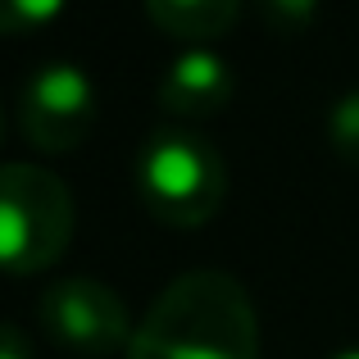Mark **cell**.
I'll use <instances>...</instances> for the list:
<instances>
[{"instance_id":"cell-1","label":"cell","mask_w":359,"mask_h":359,"mask_svg":"<svg viewBox=\"0 0 359 359\" xmlns=\"http://www.w3.org/2000/svg\"><path fill=\"white\" fill-rule=\"evenodd\" d=\"M128 359H259V309L223 269L177 273L137 323Z\"/></svg>"},{"instance_id":"cell-2","label":"cell","mask_w":359,"mask_h":359,"mask_svg":"<svg viewBox=\"0 0 359 359\" xmlns=\"http://www.w3.org/2000/svg\"><path fill=\"white\" fill-rule=\"evenodd\" d=\"M137 196L164 228H205L228 201V159L191 128H155L137 150Z\"/></svg>"},{"instance_id":"cell-3","label":"cell","mask_w":359,"mask_h":359,"mask_svg":"<svg viewBox=\"0 0 359 359\" xmlns=\"http://www.w3.org/2000/svg\"><path fill=\"white\" fill-rule=\"evenodd\" d=\"M78 228L73 191L55 168L0 164V273L27 278L69 250Z\"/></svg>"},{"instance_id":"cell-4","label":"cell","mask_w":359,"mask_h":359,"mask_svg":"<svg viewBox=\"0 0 359 359\" xmlns=\"http://www.w3.org/2000/svg\"><path fill=\"white\" fill-rule=\"evenodd\" d=\"M100 114V91L91 73L73 60H46L27 73L18 87L14 118L27 146L46 150V155H64L87 141Z\"/></svg>"},{"instance_id":"cell-5","label":"cell","mask_w":359,"mask_h":359,"mask_svg":"<svg viewBox=\"0 0 359 359\" xmlns=\"http://www.w3.org/2000/svg\"><path fill=\"white\" fill-rule=\"evenodd\" d=\"M36 323L50 337L55 346L73 355H128L132 337H137V323H132L128 305L114 287L96 278H60L36 296Z\"/></svg>"},{"instance_id":"cell-6","label":"cell","mask_w":359,"mask_h":359,"mask_svg":"<svg viewBox=\"0 0 359 359\" xmlns=\"http://www.w3.org/2000/svg\"><path fill=\"white\" fill-rule=\"evenodd\" d=\"M237 78H232V64L223 60L214 46H182L173 60L164 64L155 82V100L164 114L173 118H214L219 109H228Z\"/></svg>"},{"instance_id":"cell-7","label":"cell","mask_w":359,"mask_h":359,"mask_svg":"<svg viewBox=\"0 0 359 359\" xmlns=\"http://www.w3.org/2000/svg\"><path fill=\"white\" fill-rule=\"evenodd\" d=\"M146 18L173 41L214 46L241 23V5L237 0H150Z\"/></svg>"},{"instance_id":"cell-8","label":"cell","mask_w":359,"mask_h":359,"mask_svg":"<svg viewBox=\"0 0 359 359\" xmlns=\"http://www.w3.org/2000/svg\"><path fill=\"white\" fill-rule=\"evenodd\" d=\"M327 146H332L337 159L346 164H359V87H351L346 96H337L327 105Z\"/></svg>"},{"instance_id":"cell-9","label":"cell","mask_w":359,"mask_h":359,"mask_svg":"<svg viewBox=\"0 0 359 359\" xmlns=\"http://www.w3.org/2000/svg\"><path fill=\"white\" fill-rule=\"evenodd\" d=\"M64 18V0H0V36H32Z\"/></svg>"},{"instance_id":"cell-10","label":"cell","mask_w":359,"mask_h":359,"mask_svg":"<svg viewBox=\"0 0 359 359\" xmlns=\"http://www.w3.org/2000/svg\"><path fill=\"white\" fill-rule=\"evenodd\" d=\"M264 18L273 23L278 36H296L305 23L318 18V5L314 0H269V5H264Z\"/></svg>"},{"instance_id":"cell-11","label":"cell","mask_w":359,"mask_h":359,"mask_svg":"<svg viewBox=\"0 0 359 359\" xmlns=\"http://www.w3.org/2000/svg\"><path fill=\"white\" fill-rule=\"evenodd\" d=\"M0 359H36L32 355V337L18 323H0Z\"/></svg>"},{"instance_id":"cell-12","label":"cell","mask_w":359,"mask_h":359,"mask_svg":"<svg viewBox=\"0 0 359 359\" xmlns=\"http://www.w3.org/2000/svg\"><path fill=\"white\" fill-rule=\"evenodd\" d=\"M332 359H359V346H351V351H337Z\"/></svg>"},{"instance_id":"cell-13","label":"cell","mask_w":359,"mask_h":359,"mask_svg":"<svg viewBox=\"0 0 359 359\" xmlns=\"http://www.w3.org/2000/svg\"><path fill=\"white\" fill-rule=\"evenodd\" d=\"M0 137H5V114H0Z\"/></svg>"}]
</instances>
